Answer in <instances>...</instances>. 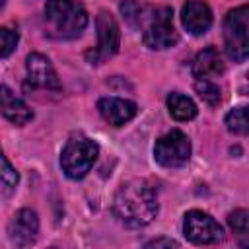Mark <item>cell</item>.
Wrapping results in <instances>:
<instances>
[{"instance_id": "obj_22", "label": "cell", "mask_w": 249, "mask_h": 249, "mask_svg": "<svg viewBox=\"0 0 249 249\" xmlns=\"http://www.w3.org/2000/svg\"><path fill=\"white\" fill-rule=\"evenodd\" d=\"M247 78H249V74H247Z\"/></svg>"}, {"instance_id": "obj_9", "label": "cell", "mask_w": 249, "mask_h": 249, "mask_svg": "<svg viewBox=\"0 0 249 249\" xmlns=\"http://www.w3.org/2000/svg\"><path fill=\"white\" fill-rule=\"evenodd\" d=\"M39 233V218L31 208H21L14 214L8 224V235L14 245L27 247L37 239Z\"/></svg>"}, {"instance_id": "obj_12", "label": "cell", "mask_w": 249, "mask_h": 249, "mask_svg": "<svg viewBox=\"0 0 249 249\" xmlns=\"http://www.w3.org/2000/svg\"><path fill=\"white\" fill-rule=\"evenodd\" d=\"M97 109H99V115L113 126H121L128 123L138 111L136 103L128 99H121V97H103L99 99Z\"/></svg>"}, {"instance_id": "obj_1", "label": "cell", "mask_w": 249, "mask_h": 249, "mask_svg": "<svg viewBox=\"0 0 249 249\" xmlns=\"http://www.w3.org/2000/svg\"><path fill=\"white\" fill-rule=\"evenodd\" d=\"M115 216L128 228H144L158 214V200L152 185L144 179L123 183L113 200Z\"/></svg>"}, {"instance_id": "obj_2", "label": "cell", "mask_w": 249, "mask_h": 249, "mask_svg": "<svg viewBox=\"0 0 249 249\" xmlns=\"http://www.w3.org/2000/svg\"><path fill=\"white\" fill-rule=\"evenodd\" d=\"M45 19L58 33V37H78L88 25L86 10L72 0H49L45 6Z\"/></svg>"}, {"instance_id": "obj_17", "label": "cell", "mask_w": 249, "mask_h": 249, "mask_svg": "<svg viewBox=\"0 0 249 249\" xmlns=\"http://www.w3.org/2000/svg\"><path fill=\"white\" fill-rule=\"evenodd\" d=\"M226 126L233 134H249V105L231 109L226 115Z\"/></svg>"}, {"instance_id": "obj_21", "label": "cell", "mask_w": 249, "mask_h": 249, "mask_svg": "<svg viewBox=\"0 0 249 249\" xmlns=\"http://www.w3.org/2000/svg\"><path fill=\"white\" fill-rule=\"evenodd\" d=\"M161 245H163V247H171V245H173V247H177L179 243H177V241H173V239H163V237H161V239H154V241H148V243H146V247H161Z\"/></svg>"}, {"instance_id": "obj_3", "label": "cell", "mask_w": 249, "mask_h": 249, "mask_svg": "<svg viewBox=\"0 0 249 249\" xmlns=\"http://www.w3.org/2000/svg\"><path fill=\"white\" fill-rule=\"evenodd\" d=\"M97 154H99V146L91 138L84 134H74L66 140L60 154L62 171L70 179H82L95 163Z\"/></svg>"}, {"instance_id": "obj_15", "label": "cell", "mask_w": 249, "mask_h": 249, "mask_svg": "<svg viewBox=\"0 0 249 249\" xmlns=\"http://www.w3.org/2000/svg\"><path fill=\"white\" fill-rule=\"evenodd\" d=\"M167 109L175 121H191L196 117V111H198L195 101L179 91H171L167 95Z\"/></svg>"}, {"instance_id": "obj_18", "label": "cell", "mask_w": 249, "mask_h": 249, "mask_svg": "<svg viewBox=\"0 0 249 249\" xmlns=\"http://www.w3.org/2000/svg\"><path fill=\"white\" fill-rule=\"evenodd\" d=\"M195 89L198 93V97L202 101H206L208 105H218L222 95H220V88L212 82V80H196L195 82Z\"/></svg>"}, {"instance_id": "obj_5", "label": "cell", "mask_w": 249, "mask_h": 249, "mask_svg": "<svg viewBox=\"0 0 249 249\" xmlns=\"http://www.w3.org/2000/svg\"><path fill=\"white\" fill-rule=\"evenodd\" d=\"M144 31L142 39L150 49H169L177 43V31L173 27V12L167 6H160L156 10L148 8L142 18Z\"/></svg>"}, {"instance_id": "obj_19", "label": "cell", "mask_w": 249, "mask_h": 249, "mask_svg": "<svg viewBox=\"0 0 249 249\" xmlns=\"http://www.w3.org/2000/svg\"><path fill=\"white\" fill-rule=\"evenodd\" d=\"M18 171L12 167V163L8 161L6 156H2V195L10 196V193L16 189L18 185Z\"/></svg>"}, {"instance_id": "obj_11", "label": "cell", "mask_w": 249, "mask_h": 249, "mask_svg": "<svg viewBox=\"0 0 249 249\" xmlns=\"http://www.w3.org/2000/svg\"><path fill=\"white\" fill-rule=\"evenodd\" d=\"M181 21L191 35H202L212 25V10L202 0H187L181 10Z\"/></svg>"}, {"instance_id": "obj_6", "label": "cell", "mask_w": 249, "mask_h": 249, "mask_svg": "<svg viewBox=\"0 0 249 249\" xmlns=\"http://www.w3.org/2000/svg\"><path fill=\"white\" fill-rule=\"evenodd\" d=\"M154 158L163 167H181L191 158V142L181 130H169L158 138L154 146Z\"/></svg>"}, {"instance_id": "obj_10", "label": "cell", "mask_w": 249, "mask_h": 249, "mask_svg": "<svg viewBox=\"0 0 249 249\" xmlns=\"http://www.w3.org/2000/svg\"><path fill=\"white\" fill-rule=\"evenodd\" d=\"M25 68H27V80L35 88L60 89V82H58V76H56L51 60L47 56H43L41 53H31L25 60Z\"/></svg>"}, {"instance_id": "obj_4", "label": "cell", "mask_w": 249, "mask_h": 249, "mask_svg": "<svg viewBox=\"0 0 249 249\" xmlns=\"http://www.w3.org/2000/svg\"><path fill=\"white\" fill-rule=\"evenodd\" d=\"M224 49L233 62L249 58V6L228 12L224 19Z\"/></svg>"}, {"instance_id": "obj_13", "label": "cell", "mask_w": 249, "mask_h": 249, "mask_svg": "<svg viewBox=\"0 0 249 249\" xmlns=\"http://www.w3.org/2000/svg\"><path fill=\"white\" fill-rule=\"evenodd\" d=\"M226 70L220 53L214 47H208L204 51H200L195 60H193V76L196 80H210V78H218L222 76Z\"/></svg>"}, {"instance_id": "obj_7", "label": "cell", "mask_w": 249, "mask_h": 249, "mask_svg": "<svg viewBox=\"0 0 249 249\" xmlns=\"http://www.w3.org/2000/svg\"><path fill=\"white\" fill-rule=\"evenodd\" d=\"M183 231H185V237L196 245H212L222 241L224 237L222 226L202 210H189L185 214Z\"/></svg>"}, {"instance_id": "obj_20", "label": "cell", "mask_w": 249, "mask_h": 249, "mask_svg": "<svg viewBox=\"0 0 249 249\" xmlns=\"http://www.w3.org/2000/svg\"><path fill=\"white\" fill-rule=\"evenodd\" d=\"M18 39H19L18 31H12L10 27H2L0 29V56L2 58H8L10 56V53L18 45Z\"/></svg>"}, {"instance_id": "obj_8", "label": "cell", "mask_w": 249, "mask_h": 249, "mask_svg": "<svg viewBox=\"0 0 249 249\" xmlns=\"http://www.w3.org/2000/svg\"><path fill=\"white\" fill-rule=\"evenodd\" d=\"M95 27H97V47L95 51L88 53V56H91V64H99L107 60L119 51V45H121V31L111 14L99 12L95 19Z\"/></svg>"}, {"instance_id": "obj_14", "label": "cell", "mask_w": 249, "mask_h": 249, "mask_svg": "<svg viewBox=\"0 0 249 249\" xmlns=\"http://www.w3.org/2000/svg\"><path fill=\"white\" fill-rule=\"evenodd\" d=\"M0 91H2V93H0V97H2V115H4L10 123H14L16 126L27 124V123L33 119L31 109H29L19 97H16V93H14L8 86H2Z\"/></svg>"}, {"instance_id": "obj_16", "label": "cell", "mask_w": 249, "mask_h": 249, "mask_svg": "<svg viewBox=\"0 0 249 249\" xmlns=\"http://www.w3.org/2000/svg\"><path fill=\"white\" fill-rule=\"evenodd\" d=\"M228 224L231 233L235 235V239L243 245L249 243V210L245 208H237L228 216Z\"/></svg>"}]
</instances>
